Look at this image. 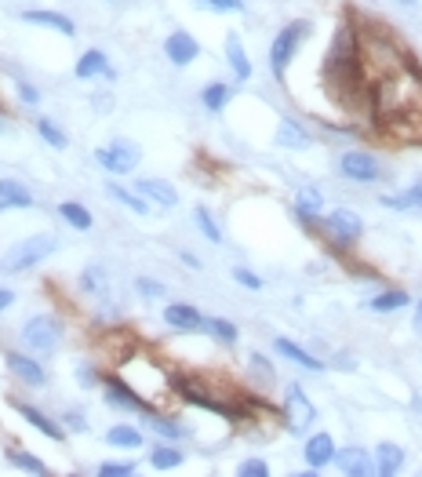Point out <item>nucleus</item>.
I'll return each instance as SVG.
<instances>
[{
    "label": "nucleus",
    "instance_id": "39448f33",
    "mask_svg": "<svg viewBox=\"0 0 422 477\" xmlns=\"http://www.w3.org/2000/svg\"><path fill=\"white\" fill-rule=\"evenodd\" d=\"M59 339H62V321L52 317V314H37V317H30V321L23 325V343H26L34 354H41V357L55 354Z\"/></svg>",
    "mask_w": 422,
    "mask_h": 477
},
{
    "label": "nucleus",
    "instance_id": "5701e85b",
    "mask_svg": "<svg viewBox=\"0 0 422 477\" xmlns=\"http://www.w3.org/2000/svg\"><path fill=\"white\" fill-rule=\"evenodd\" d=\"M379 204H382V208H393V211H418V208H422V179L411 182L404 193H386V197H379Z\"/></svg>",
    "mask_w": 422,
    "mask_h": 477
},
{
    "label": "nucleus",
    "instance_id": "a19ab883",
    "mask_svg": "<svg viewBox=\"0 0 422 477\" xmlns=\"http://www.w3.org/2000/svg\"><path fill=\"white\" fill-rule=\"evenodd\" d=\"M295 204L321 211V208H324V197H321V190H313V186H302V190H299V197H295Z\"/></svg>",
    "mask_w": 422,
    "mask_h": 477
},
{
    "label": "nucleus",
    "instance_id": "20e7f679",
    "mask_svg": "<svg viewBox=\"0 0 422 477\" xmlns=\"http://www.w3.org/2000/svg\"><path fill=\"white\" fill-rule=\"evenodd\" d=\"M306 37H310V23H292V26H284V30L273 37V44H270V70H273V77L284 81L288 63L295 59V52H299V44H302Z\"/></svg>",
    "mask_w": 422,
    "mask_h": 477
},
{
    "label": "nucleus",
    "instance_id": "4468645a",
    "mask_svg": "<svg viewBox=\"0 0 422 477\" xmlns=\"http://www.w3.org/2000/svg\"><path fill=\"white\" fill-rule=\"evenodd\" d=\"M302 455H306V462H310L313 470H324L328 462H335V455H339V448H335V441H331V433H310V441H306V448H302Z\"/></svg>",
    "mask_w": 422,
    "mask_h": 477
},
{
    "label": "nucleus",
    "instance_id": "dca6fc26",
    "mask_svg": "<svg viewBox=\"0 0 422 477\" xmlns=\"http://www.w3.org/2000/svg\"><path fill=\"white\" fill-rule=\"evenodd\" d=\"M135 190H139L146 200L160 204V208H175V204H178V190H175L171 182H164V179H139Z\"/></svg>",
    "mask_w": 422,
    "mask_h": 477
},
{
    "label": "nucleus",
    "instance_id": "a878e982",
    "mask_svg": "<svg viewBox=\"0 0 422 477\" xmlns=\"http://www.w3.org/2000/svg\"><path fill=\"white\" fill-rule=\"evenodd\" d=\"M411 299H408V292L404 288H386V292H379L371 303H368V310L371 314H393V310H404Z\"/></svg>",
    "mask_w": 422,
    "mask_h": 477
},
{
    "label": "nucleus",
    "instance_id": "ea45409f",
    "mask_svg": "<svg viewBox=\"0 0 422 477\" xmlns=\"http://www.w3.org/2000/svg\"><path fill=\"white\" fill-rule=\"evenodd\" d=\"M237 473H241V477H270V462H266V459H245V462L237 466Z\"/></svg>",
    "mask_w": 422,
    "mask_h": 477
},
{
    "label": "nucleus",
    "instance_id": "f257e3e1",
    "mask_svg": "<svg viewBox=\"0 0 422 477\" xmlns=\"http://www.w3.org/2000/svg\"><path fill=\"white\" fill-rule=\"evenodd\" d=\"M415 106H422V70L415 66V59L371 84V110L382 128L411 113Z\"/></svg>",
    "mask_w": 422,
    "mask_h": 477
},
{
    "label": "nucleus",
    "instance_id": "c85d7f7f",
    "mask_svg": "<svg viewBox=\"0 0 422 477\" xmlns=\"http://www.w3.org/2000/svg\"><path fill=\"white\" fill-rule=\"evenodd\" d=\"M106 193H110L113 200H120L124 208H131L135 215H146V211H149V200H146V197H139V190L131 193V190H124V186H117V182H110V186H106Z\"/></svg>",
    "mask_w": 422,
    "mask_h": 477
},
{
    "label": "nucleus",
    "instance_id": "f3484780",
    "mask_svg": "<svg viewBox=\"0 0 422 477\" xmlns=\"http://www.w3.org/2000/svg\"><path fill=\"white\" fill-rule=\"evenodd\" d=\"M335 462H339V470H342V473H350V477H364V473H371V470H375V466H371V455H368L364 448H357V444L339 448Z\"/></svg>",
    "mask_w": 422,
    "mask_h": 477
},
{
    "label": "nucleus",
    "instance_id": "4c0bfd02",
    "mask_svg": "<svg viewBox=\"0 0 422 477\" xmlns=\"http://www.w3.org/2000/svg\"><path fill=\"white\" fill-rule=\"evenodd\" d=\"M8 459L15 462V466H23V470H30V473H48V466L34 455V452H23V448H15V452H8Z\"/></svg>",
    "mask_w": 422,
    "mask_h": 477
},
{
    "label": "nucleus",
    "instance_id": "9b49d317",
    "mask_svg": "<svg viewBox=\"0 0 422 477\" xmlns=\"http://www.w3.org/2000/svg\"><path fill=\"white\" fill-rule=\"evenodd\" d=\"M164 55H168L175 66H189V63H197V59H200V44H197V37H193V34L175 30V34L164 41Z\"/></svg>",
    "mask_w": 422,
    "mask_h": 477
},
{
    "label": "nucleus",
    "instance_id": "6ab92c4d",
    "mask_svg": "<svg viewBox=\"0 0 422 477\" xmlns=\"http://www.w3.org/2000/svg\"><path fill=\"white\" fill-rule=\"evenodd\" d=\"M34 204V193L15 182V179H0V211H12V208H30Z\"/></svg>",
    "mask_w": 422,
    "mask_h": 477
},
{
    "label": "nucleus",
    "instance_id": "4be33fe9",
    "mask_svg": "<svg viewBox=\"0 0 422 477\" xmlns=\"http://www.w3.org/2000/svg\"><path fill=\"white\" fill-rule=\"evenodd\" d=\"M19 412H23V419L34 426V430H41L44 437H52V441H62V426L55 423V419H48L41 408H34V404H23V401H12Z\"/></svg>",
    "mask_w": 422,
    "mask_h": 477
},
{
    "label": "nucleus",
    "instance_id": "49530a36",
    "mask_svg": "<svg viewBox=\"0 0 422 477\" xmlns=\"http://www.w3.org/2000/svg\"><path fill=\"white\" fill-rule=\"evenodd\" d=\"M204 5H211L216 12H241L245 0H204Z\"/></svg>",
    "mask_w": 422,
    "mask_h": 477
},
{
    "label": "nucleus",
    "instance_id": "58836bf2",
    "mask_svg": "<svg viewBox=\"0 0 422 477\" xmlns=\"http://www.w3.org/2000/svg\"><path fill=\"white\" fill-rule=\"evenodd\" d=\"M292 215H295V222H302L306 229H324V219H321L313 208H302V204H295V208H292Z\"/></svg>",
    "mask_w": 422,
    "mask_h": 477
},
{
    "label": "nucleus",
    "instance_id": "de8ad7c7",
    "mask_svg": "<svg viewBox=\"0 0 422 477\" xmlns=\"http://www.w3.org/2000/svg\"><path fill=\"white\" fill-rule=\"evenodd\" d=\"M19 99H23V102H26V106H37V102H41V92H37V88H30V84H23V81H19Z\"/></svg>",
    "mask_w": 422,
    "mask_h": 477
},
{
    "label": "nucleus",
    "instance_id": "0eeeda50",
    "mask_svg": "<svg viewBox=\"0 0 422 477\" xmlns=\"http://www.w3.org/2000/svg\"><path fill=\"white\" fill-rule=\"evenodd\" d=\"M324 233L331 237V241H335L339 248H350L353 241H360L364 222H360L357 211H350V208H335L331 215H324Z\"/></svg>",
    "mask_w": 422,
    "mask_h": 477
},
{
    "label": "nucleus",
    "instance_id": "864d4df0",
    "mask_svg": "<svg viewBox=\"0 0 422 477\" xmlns=\"http://www.w3.org/2000/svg\"><path fill=\"white\" fill-rule=\"evenodd\" d=\"M95 110H99V113H110V110H113V106H110V95H95Z\"/></svg>",
    "mask_w": 422,
    "mask_h": 477
},
{
    "label": "nucleus",
    "instance_id": "7c9ffc66",
    "mask_svg": "<svg viewBox=\"0 0 422 477\" xmlns=\"http://www.w3.org/2000/svg\"><path fill=\"white\" fill-rule=\"evenodd\" d=\"M106 441L113 444V448H142V433L135 430V426H110L106 430Z\"/></svg>",
    "mask_w": 422,
    "mask_h": 477
},
{
    "label": "nucleus",
    "instance_id": "ddd939ff",
    "mask_svg": "<svg viewBox=\"0 0 422 477\" xmlns=\"http://www.w3.org/2000/svg\"><path fill=\"white\" fill-rule=\"evenodd\" d=\"M164 321H168L171 328H178V332H204V314H200L197 307H189V303H171V307H164Z\"/></svg>",
    "mask_w": 422,
    "mask_h": 477
},
{
    "label": "nucleus",
    "instance_id": "473e14b6",
    "mask_svg": "<svg viewBox=\"0 0 422 477\" xmlns=\"http://www.w3.org/2000/svg\"><path fill=\"white\" fill-rule=\"evenodd\" d=\"M230 95H234V92H230V84H219V81H216V84H207V88L200 92V102H204L211 113H219V110L230 102Z\"/></svg>",
    "mask_w": 422,
    "mask_h": 477
},
{
    "label": "nucleus",
    "instance_id": "72a5a7b5",
    "mask_svg": "<svg viewBox=\"0 0 422 477\" xmlns=\"http://www.w3.org/2000/svg\"><path fill=\"white\" fill-rule=\"evenodd\" d=\"M81 288L91 292L95 299H102V296L110 292V285H106V270H102V267H88V270L81 274Z\"/></svg>",
    "mask_w": 422,
    "mask_h": 477
},
{
    "label": "nucleus",
    "instance_id": "4d7b16f0",
    "mask_svg": "<svg viewBox=\"0 0 422 477\" xmlns=\"http://www.w3.org/2000/svg\"><path fill=\"white\" fill-rule=\"evenodd\" d=\"M397 5H415V0H397Z\"/></svg>",
    "mask_w": 422,
    "mask_h": 477
},
{
    "label": "nucleus",
    "instance_id": "6e6552de",
    "mask_svg": "<svg viewBox=\"0 0 422 477\" xmlns=\"http://www.w3.org/2000/svg\"><path fill=\"white\" fill-rule=\"evenodd\" d=\"M339 171H342L346 179H353V182H379V179H382V164H379V157L368 153V150H346V153L339 157Z\"/></svg>",
    "mask_w": 422,
    "mask_h": 477
},
{
    "label": "nucleus",
    "instance_id": "9d476101",
    "mask_svg": "<svg viewBox=\"0 0 422 477\" xmlns=\"http://www.w3.org/2000/svg\"><path fill=\"white\" fill-rule=\"evenodd\" d=\"M102 394H106V404H113V408H124V412H149V401L146 397H139L128 383H120L117 375H110L106 383H102Z\"/></svg>",
    "mask_w": 422,
    "mask_h": 477
},
{
    "label": "nucleus",
    "instance_id": "f8f14e48",
    "mask_svg": "<svg viewBox=\"0 0 422 477\" xmlns=\"http://www.w3.org/2000/svg\"><path fill=\"white\" fill-rule=\"evenodd\" d=\"M77 77H81V81H95V77L117 81V70L106 63V52H102V48H88V52L77 59Z\"/></svg>",
    "mask_w": 422,
    "mask_h": 477
},
{
    "label": "nucleus",
    "instance_id": "6e6d98bb",
    "mask_svg": "<svg viewBox=\"0 0 422 477\" xmlns=\"http://www.w3.org/2000/svg\"><path fill=\"white\" fill-rule=\"evenodd\" d=\"M411 412H418V415H422V397H411Z\"/></svg>",
    "mask_w": 422,
    "mask_h": 477
},
{
    "label": "nucleus",
    "instance_id": "c756f323",
    "mask_svg": "<svg viewBox=\"0 0 422 477\" xmlns=\"http://www.w3.org/2000/svg\"><path fill=\"white\" fill-rule=\"evenodd\" d=\"M182 452L175 448V444H153L149 448V462L157 466V470H175V466H182Z\"/></svg>",
    "mask_w": 422,
    "mask_h": 477
},
{
    "label": "nucleus",
    "instance_id": "3c124183",
    "mask_svg": "<svg viewBox=\"0 0 422 477\" xmlns=\"http://www.w3.org/2000/svg\"><path fill=\"white\" fill-rule=\"evenodd\" d=\"M411 328H415V336L422 339V299H418V307H415V314H411Z\"/></svg>",
    "mask_w": 422,
    "mask_h": 477
},
{
    "label": "nucleus",
    "instance_id": "2eb2a0df",
    "mask_svg": "<svg viewBox=\"0 0 422 477\" xmlns=\"http://www.w3.org/2000/svg\"><path fill=\"white\" fill-rule=\"evenodd\" d=\"M23 23H30V26H44V30H55V34H62V37H73V34H77V26H73L62 12L30 8V12H23Z\"/></svg>",
    "mask_w": 422,
    "mask_h": 477
},
{
    "label": "nucleus",
    "instance_id": "a211bd4d",
    "mask_svg": "<svg viewBox=\"0 0 422 477\" xmlns=\"http://www.w3.org/2000/svg\"><path fill=\"white\" fill-rule=\"evenodd\" d=\"M400 466H404V448L393 444V441H382L375 448V473L393 477V473H400Z\"/></svg>",
    "mask_w": 422,
    "mask_h": 477
},
{
    "label": "nucleus",
    "instance_id": "c03bdc74",
    "mask_svg": "<svg viewBox=\"0 0 422 477\" xmlns=\"http://www.w3.org/2000/svg\"><path fill=\"white\" fill-rule=\"evenodd\" d=\"M252 368H255V375H259V379H263L266 386L273 383V365H270V361H266L263 354H252Z\"/></svg>",
    "mask_w": 422,
    "mask_h": 477
},
{
    "label": "nucleus",
    "instance_id": "aec40b11",
    "mask_svg": "<svg viewBox=\"0 0 422 477\" xmlns=\"http://www.w3.org/2000/svg\"><path fill=\"white\" fill-rule=\"evenodd\" d=\"M273 346H277V354H281V357L295 361L299 368H306V372H324V361H321V357H313L310 350H302L299 343H292V339H277Z\"/></svg>",
    "mask_w": 422,
    "mask_h": 477
},
{
    "label": "nucleus",
    "instance_id": "cd10ccee",
    "mask_svg": "<svg viewBox=\"0 0 422 477\" xmlns=\"http://www.w3.org/2000/svg\"><path fill=\"white\" fill-rule=\"evenodd\" d=\"M146 423H149V426H153L160 437H168V441H178V437H186V433H189V426H186V423H178V419H168V415H157L153 408L146 412Z\"/></svg>",
    "mask_w": 422,
    "mask_h": 477
},
{
    "label": "nucleus",
    "instance_id": "e433bc0d",
    "mask_svg": "<svg viewBox=\"0 0 422 477\" xmlns=\"http://www.w3.org/2000/svg\"><path fill=\"white\" fill-rule=\"evenodd\" d=\"M37 131H41V135H44V142H48V146H55V150H66V146H70L66 131H62L55 121H48V117H41V121H37Z\"/></svg>",
    "mask_w": 422,
    "mask_h": 477
},
{
    "label": "nucleus",
    "instance_id": "b1692460",
    "mask_svg": "<svg viewBox=\"0 0 422 477\" xmlns=\"http://www.w3.org/2000/svg\"><path fill=\"white\" fill-rule=\"evenodd\" d=\"M226 63H230V70L237 73V81H248V77H252V59H248V52H245V44H241L237 34L226 37Z\"/></svg>",
    "mask_w": 422,
    "mask_h": 477
},
{
    "label": "nucleus",
    "instance_id": "423d86ee",
    "mask_svg": "<svg viewBox=\"0 0 422 477\" xmlns=\"http://www.w3.org/2000/svg\"><path fill=\"white\" fill-rule=\"evenodd\" d=\"M313 423H317L313 401L306 397V390H302L299 383H292V386L284 390V426H288L292 433H306Z\"/></svg>",
    "mask_w": 422,
    "mask_h": 477
},
{
    "label": "nucleus",
    "instance_id": "09e8293b",
    "mask_svg": "<svg viewBox=\"0 0 422 477\" xmlns=\"http://www.w3.org/2000/svg\"><path fill=\"white\" fill-rule=\"evenodd\" d=\"M62 423H66L70 430H77V433H84V430H88V423H84V415H81V412H66V415H62Z\"/></svg>",
    "mask_w": 422,
    "mask_h": 477
},
{
    "label": "nucleus",
    "instance_id": "f03ea898",
    "mask_svg": "<svg viewBox=\"0 0 422 477\" xmlns=\"http://www.w3.org/2000/svg\"><path fill=\"white\" fill-rule=\"evenodd\" d=\"M357 37H360V70H364L368 84H375V81H382L393 70H400V66L411 63V55L404 52V44L393 41L386 30H368V34H357Z\"/></svg>",
    "mask_w": 422,
    "mask_h": 477
},
{
    "label": "nucleus",
    "instance_id": "2f4dec72",
    "mask_svg": "<svg viewBox=\"0 0 422 477\" xmlns=\"http://www.w3.org/2000/svg\"><path fill=\"white\" fill-rule=\"evenodd\" d=\"M193 219H197V229L207 237L211 245H219L223 241V229H219V222H216V215H211L204 204H197V211H193Z\"/></svg>",
    "mask_w": 422,
    "mask_h": 477
},
{
    "label": "nucleus",
    "instance_id": "79ce46f5",
    "mask_svg": "<svg viewBox=\"0 0 422 477\" xmlns=\"http://www.w3.org/2000/svg\"><path fill=\"white\" fill-rule=\"evenodd\" d=\"M234 281H237V285H245L248 292H263V277H259V274H252V270H245V267H237V270H234Z\"/></svg>",
    "mask_w": 422,
    "mask_h": 477
},
{
    "label": "nucleus",
    "instance_id": "c9c22d12",
    "mask_svg": "<svg viewBox=\"0 0 422 477\" xmlns=\"http://www.w3.org/2000/svg\"><path fill=\"white\" fill-rule=\"evenodd\" d=\"M59 215H62L73 229H91V211H88V208H81V204H73V200L59 204Z\"/></svg>",
    "mask_w": 422,
    "mask_h": 477
},
{
    "label": "nucleus",
    "instance_id": "5fc2aeb1",
    "mask_svg": "<svg viewBox=\"0 0 422 477\" xmlns=\"http://www.w3.org/2000/svg\"><path fill=\"white\" fill-rule=\"evenodd\" d=\"M182 263H186V267H193V270L200 267V259H197V256H189V252H182Z\"/></svg>",
    "mask_w": 422,
    "mask_h": 477
},
{
    "label": "nucleus",
    "instance_id": "a18cd8bd",
    "mask_svg": "<svg viewBox=\"0 0 422 477\" xmlns=\"http://www.w3.org/2000/svg\"><path fill=\"white\" fill-rule=\"evenodd\" d=\"M99 473L102 477H128V473H135V462H102Z\"/></svg>",
    "mask_w": 422,
    "mask_h": 477
},
{
    "label": "nucleus",
    "instance_id": "8fccbe9b",
    "mask_svg": "<svg viewBox=\"0 0 422 477\" xmlns=\"http://www.w3.org/2000/svg\"><path fill=\"white\" fill-rule=\"evenodd\" d=\"M77 383H81V386H91V383H95L91 365H81V368H77Z\"/></svg>",
    "mask_w": 422,
    "mask_h": 477
},
{
    "label": "nucleus",
    "instance_id": "bb28decb",
    "mask_svg": "<svg viewBox=\"0 0 422 477\" xmlns=\"http://www.w3.org/2000/svg\"><path fill=\"white\" fill-rule=\"evenodd\" d=\"M389 131H397V139H415V142H422V106H415L411 113H404L400 121H393V124H386Z\"/></svg>",
    "mask_w": 422,
    "mask_h": 477
},
{
    "label": "nucleus",
    "instance_id": "412c9836",
    "mask_svg": "<svg viewBox=\"0 0 422 477\" xmlns=\"http://www.w3.org/2000/svg\"><path fill=\"white\" fill-rule=\"evenodd\" d=\"M8 368H12L23 383H30V386H44V383H48L44 368H41L34 357H26V354H8Z\"/></svg>",
    "mask_w": 422,
    "mask_h": 477
},
{
    "label": "nucleus",
    "instance_id": "37998d69",
    "mask_svg": "<svg viewBox=\"0 0 422 477\" xmlns=\"http://www.w3.org/2000/svg\"><path fill=\"white\" fill-rule=\"evenodd\" d=\"M135 288H139V296H146V299H160V296H164V285H160V281H149V277H139Z\"/></svg>",
    "mask_w": 422,
    "mask_h": 477
},
{
    "label": "nucleus",
    "instance_id": "7ed1b4c3",
    "mask_svg": "<svg viewBox=\"0 0 422 477\" xmlns=\"http://www.w3.org/2000/svg\"><path fill=\"white\" fill-rule=\"evenodd\" d=\"M55 248H59V241H55L52 233L26 237V241H19L15 248L5 252V274H26V270H34L37 263H44Z\"/></svg>",
    "mask_w": 422,
    "mask_h": 477
},
{
    "label": "nucleus",
    "instance_id": "f704fd0d",
    "mask_svg": "<svg viewBox=\"0 0 422 477\" xmlns=\"http://www.w3.org/2000/svg\"><path fill=\"white\" fill-rule=\"evenodd\" d=\"M204 332L219 343H237V325H230L223 317H204Z\"/></svg>",
    "mask_w": 422,
    "mask_h": 477
},
{
    "label": "nucleus",
    "instance_id": "1a4fd4ad",
    "mask_svg": "<svg viewBox=\"0 0 422 477\" xmlns=\"http://www.w3.org/2000/svg\"><path fill=\"white\" fill-rule=\"evenodd\" d=\"M95 161H99L106 171H113V175H128V171H135V164H139V146L128 142V139H117V142L102 146V150L95 153Z\"/></svg>",
    "mask_w": 422,
    "mask_h": 477
},
{
    "label": "nucleus",
    "instance_id": "393cba45",
    "mask_svg": "<svg viewBox=\"0 0 422 477\" xmlns=\"http://www.w3.org/2000/svg\"><path fill=\"white\" fill-rule=\"evenodd\" d=\"M313 139H310V131L302 128V124H295V121H281L277 124V146H284V150H306Z\"/></svg>",
    "mask_w": 422,
    "mask_h": 477
},
{
    "label": "nucleus",
    "instance_id": "603ef678",
    "mask_svg": "<svg viewBox=\"0 0 422 477\" xmlns=\"http://www.w3.org/2000/svg\"><path fill=\"white\" fill-rule=\"evenodd\" d=\"M15 303V292H8V288H0V310H8Z\"/></svg>",
    "mask_w": 422,
    "mask_h": 477
}]
</instances>
